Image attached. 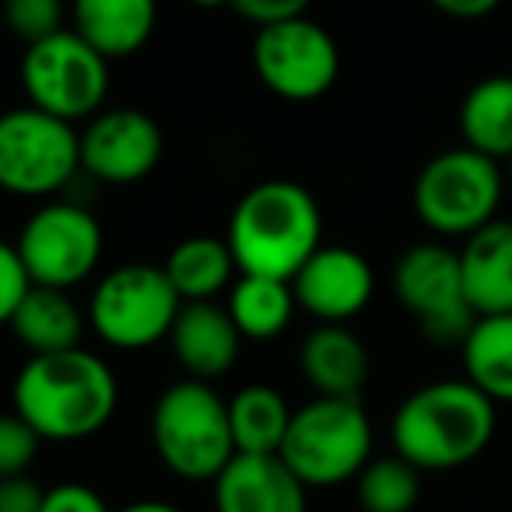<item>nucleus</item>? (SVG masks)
<instances>
[{
	"label": "nucleus",
	"mask_w": 512,
	"mask_h": 512,
	"mask_svg": "<svg viewBox=\"0 0 512 512\" xmlns=\"http://www.w3.org/2000/svg\"><path fill=\"white\" fill-rule=\"evenodd\" d=\"M11 334L22 348L39 355H60V351L81 348V334H85V313L71 292H57V288H36L25 295L18 313L11 316Z\"/></svg>",
	"instance_id": "obj_20"
},
{
	"label": "nucleus",
	"mask_w": 512,
	"mask_h": 512,
	"mask_svg": "<svg viewBox=\"0 0 512 512\" xmlns=\"http://www.w3.org/2000/svg\"><path fill=\"white\" fill-rule=\"evenodd\" d=\"M421 498V470L407 460L379 456L358 474V505L365 512H411Z\"/></svg>",
	"instance_id": "obj_26"
},
{
	"label": "nucleus",
	"mask_w": 512,
	"mask_h": 512,
	"mask_svg": "<svg viewBox=\"0 0 512 512\" xmlns=\"http://www.w3.org/2000/svg\"><path fill=\"white\" fill-rule=\"evenodd\" d=\"M165 137L151 113L134 106L102 109L81 130V169L99 183L130 186L162 162Z\"/></svg>",
	"instance_id": "obj_13"
},
{
	"label": "nucleus",
	"mask_w": 512,
	"mask_h": 512,
	"mask_svg": "<svg viewBox=\"0 0 512 512\" xmlns=\"http://www.w3.org/2000/svg\"><path fill=\"white\" fill-rule=\"evenodd\" d=\"M505 193V169L474 148L439 151L414 179V211L446 239H470L498 218Z\"/></svg>",
	"instance_id": "obj_6"
},
{
	"label": "nucleus",
	"mask_w": 512,
	"mask_h": 512,
	"mask_svg": "<svg viewBox=\"0 0 512 512\" xmlns=\"http://www.w3.org/2000/svg\"><path fill=\"white\" fill-rule=\"evenodd\" d=\"M71 18L74 32L102 60H120L137 53L151 39L158 8L151 0H78Z\"/></svg>",
	"instance_id": "obj_19"
},
{
	"label": "nucleus",
	"mask_w": 512,
	"mask_h": 512,
	"mask_svg": "<svg viewBox=\"0 0 512 512\" xmlns=\"http://www.w3.org/2000/svg\"><path fill=\"white\" fill-rule=\"evenodd\" d=\"M4 22L11 36L36 46L43 39L64 32V4L60 0H8L4 4Z\"/></svg>",
	"instance_id": "obj_27"
},
{
	"label": "nucleus",
	"mask_w": 512,
	"mask_h": 512,
	"mask_svg": "<svg viewBox=\"0 0 512 512\" xmlns=\"http://www.w3.org/2000/svg\"><path fill=\"white\" fill-rule=\"evenodd\" d=\"M39 512H113V509H109L106 498L95 488H88V484H81V481H64L46 491L43 509Z\"/></svg>",
	"instance_id": "obj_30"
},
{
	"label": "nucleus",
	"mask_w": 512,
	"mask_h": 512,
	"mask_svg": "<svg viewBox=\"0 0 512 512\" xmlns=\"http://www.w3.org/2000/svg\"><path fill=\"white\" fill-rule=\"evenodd\" d=\"M225 309L242 337H249V341H271V337L288 330L299 302H295V292L288 281L239 274L235 285L228 288Z\"/></svg>",
	"instance_id": "obj_25"
},
{
	"label": "nucleus",
	"mask_w": 512,
	"mask_h": 512,
	"mask_svg": "<svg viewBox=\"0 0 512 512\" xmlns=\"http://www.w3.org/2000/svg\"><path fill=\"white\" fill-rule=\"evenodd\" d=\"M299 369L316 397L358 400L369 383V348L348 327L320 323L299 348Z\"/></svg>",
	"instance_id": "obj_18"
},
{
	"label": "nucleus",
	"mask_w": 512,
	"mask_h": 512,
	"mask_svg": "<svg viewBox=\"0 0 512 512\" xmlns=\"http://www.w3.org/2000/svg\"><path fill=\"white\" fill-rule=\"evenodd\" d=\"M169 344L186 379L211 383L239 362L242 334L235 330L228 309L218 302H183L172 323Z\"/></svg>",
	"instance_id": "obj_16"
},
{
	"label": "nucleus",
	"mask_w": 512,
	"mask_h": 512,
	"mask_svg": "<svg viewBox=\"0 0 512 512\" xmlns=\"http://www.w3.org/2000/svg\"><path fill=\"white\" fill-rule=\"evenodd\" d=\"M435 8L449 18H460V22H477V18H488L495 11V0H435Z\"/></svg>",
	"instance_id": "obj_33"
},
{
	"label": "nucleus",
	"mask_w": 512,
	"mask_h": 512,
	"mask_svg": "<svg viewBox=\"0 0 512 512\" xmlns=\"http://www.w3.org/2000/svg\"><path fill=\"white\" fill-rule=\"evenodd\" d=\"M81 169V134L74 123L18 106L0 113V190L50 197Z\"/></svg>",
	"instance_id": "obj_8"
},
{
	"label": "nucleus",
	"mask_w": 512,
	"mask_h": 512,
	"mask_svg": "<svg viewBox=\"0 0 512 512\" xmlns=\"http://www.w3.org/2000/svg\"><path fill=\"white\" fill-rule=\"evenodd\" d=\"M505 183L512 186V158H509V162H505Z\"/></svg>",
	"instance_id": "obj_35"
},
{
	"label": "nucleus",
	"mask_w": 512,
	"mask_h": 512,
	"mask_svg": "<svg viewBox=\"0 0 512 512\" xmlns=\"http://www.w3.org/2000/svg\"><path fill=\"white\" fill-rule=\"evenodd\" d=\"M22 88L29 106L57 120H92L109 95V60H102L74 29H64L25 50Z\"/></svg>",
	"instance_id": "obj_9"
},
{
	"label": "nucleus",
	"mask_w": 512,
	"mask_h": 512,
	"mask_svg": "<svg viewBox=\"0 0 512 512\" xmlns=\"http://www.w3.org/2000/svg\"><path fill=\"white\" fill-rule=\"evenodd\" d=\"M235 453L242 456H278L292 425V407L274 386L249 383L228 400Z\"/></svg>",
	"instance_id": "obj_23"
},
{
	"label": "nucleus",
	"mask_w": 512,
	"mask_h": 512,
	"mask_svg": "<svg viewBox=\"0 0 512 512\" xmlns=\"http://www.w3.org/2000/svg\"><path fill=\"white\" fill-rule=\"evenodd\" d=\"M102 242V225L88 207L74 200H50L29 214L15 249L32 285L71 292L99 267Z\"/></svg>",
	"instance_id": "obj_10"
},
{
	"label": "nucleus",
	"mask_w": 512,
	"mask_h": 512,
	"mask_svg": "<svg viewBox=\"0 0 512 512\" xmlns=\"http://www.w3.org/2000/svg\"><path fill=\"white\" fill-rule=\"evenodd\" d=\"M253 67L267 92L288 102H313L334 88L341 74V50L337 39L306 11L271 29H256Z\"/></svg>",
	"instance_id": "obj_12"
},
{
	"label": "nucleus",
	"mask_w": 512,
	"mask_h": 512,
	"mask_svg": "<svg viewBox=\"0 0 512 512\" xmlns=\"http://www.w3.org/2000/svg\"><path fill=\"white\" fill-rule=\"evenodd\" d=\"M463 144L495 162L512 158V74H488L460 102Z\"/></svg>",
	"instance_id": "obj_22"
},
{
	"label": "nucleus",
	"mask_w": 512,
	"mask_h": 512,
	"mask_svg": "<svg viewBox=\"0 0 512 512\" xmlns=\"http://www.w3.org/2000/svg\"><path fill=\"white\" fill-rule=\"evenodd\" d=\"M151 446L183 481H218L221 470L235 460L228 400H221L211 383H172L151 407Z\"/></svg>",
	"instance_id": "obj_4"
},
{
	"label": "nucleus",
	"mask_w": 512,
	"mask_h": 512,
	"mask_svg": "<svg viewBox=\"0 0 512 512\" xmlns=\"http://www.w3.org/2000/svg\"><path fill=\"white\" fill-rule=\"evenodd\" d=\"M281 460L306 488L358 481L372 463V421L362 400L316 397L292 411Z\"/></svg>",
	"instance_id": "obj_5"
},
{
	"label": "nucleus",
	"mask_w": 512,
	"mask_h": 512,
	"mask_svg": "<svg viewBox=\"0 0 512 512\" xmlns=\"http://www.w3.org/2000/svg\"><path fill=\"white\" fill-rule=\"evenodd\" d=\"M162 271L169 274L172 288L183 302H214L221 292L235 285L232 249L218 235H190L176 242L165 256Z\"/></svg>",
	"instance_id": "obj_21"
},
{
	"label": "nucleus",
	"mask_w": 512,
	"mask_h": 512,
	"mask_svg": "<svg viewBox=\"0 0 512 512\" xmlns=\"http://www.w3.org/2000/svg\"><path fill=\"white\" fill-rule=\"evenodd\" d=\"M29 292H32V281L15 242L0 239V327H8L11 316L18 313V306H22Z\"/></svg>",
	"instance_id": "obj_29"
},
{
	"label": "nucleus",
	"mask_w": 512,
	"mask_h": 512,
	"mask_svg": "<svg viewBox=\"0 0 512 512\" xmlns=\"http://www.w3.org/2000/svg\"><path fill=\"white\" fill-rule=\"evenodd\" d=\"M309 488L281 456H242L214 481V512H309Z\"/></svg>",
	"instance_id": "obj_15"
},
{
	"label": "nucleus",
	"mask_w": 512,
	"mask_h": 512,
	"mask_svg": "<svg viewBox=\"0 0 512 512\" xmlns=\"http://www.w3.org/2000/svg\"><path fill=\"white\" fill-rule=\"evenodd\" d=\"M460 274L474 316L512 313V218H495L463 239Z\"/></svg>",
	"instance_id": "obj_17"
},
{
	"label": "nucleus",
	"mask_w": 512,
	"mask_h": 512,
	"mask_svg": "<svg viewBox=\"0 0 512 512\" xmlns=\"http://www.w3.org/2000/svg\"><path fill=\"white\" fill-rule=\"evenodd\" d=\"M323 211L295 179H264L249 186L228 218L225 242L239 274L288 281L323 246Z\"/></svg>",
	"instance_id": "obj_2"
},
{
	"label": "nucleus",
	"mask_w": 512,
	"mask_h": 512,
	"mask_svg": "<svg viewBox=\"0 0 512 512\" xmlns=\"http://www.w3.org/2000/svg\"><path fill=\"white\" fill-rule=\"evenodd\" d=\"M393 292L435 344L460 348L477 320L463 292L460 253L442 242H418L400 253L393 267Z\"/></svg>",
	"instance_id": "obj_11"
},
{
	"label": "nucleus",
	"mask_w": 512,
	"mask_h": 512,
	"mask_svg": "<svg viewBox=\"0 0 512 512\" xmlns=\"http://www.w3.org/2000/svg\"><path fill=\"white\" fill-rule=\"evenodd\" d=\"M116 512H183V509L172 505V502H162V498H141V502H130Z\"/></svg>",
	"instance_id": "obj_34"
},
{
	"label": "nucleus",
	"mask_w": 512,
	"mask_h": 512,
	"mask_svg": "<svg viewBox=\"0 0 512 512\" xmlns=\"http://www.w3.org/2000/svg\"><path fill=\"white\" fill-rule=\"evenodd\" d=\"M295 302L320 323L344 327L355 320L376 292L372 264L351 246H320L292 278Z\"/></svg>",
	"instance_id": "obj_14"
},
{
	"label": "nucleus",
	"mask_w": 512,
	"mask_h": 512,
	"mask_svg": "<svg viewBox=\"0 0 512 512\" xmlns=\"http://www.w3.org/2000/svg\"><path fill=\"white\" fill-rule=\"evenodd\" d=\"M179 309L183 299L162 267L123 264L99 278L88 299V323L109 348L144 351L172 334Z\"/></svg>",
	"instance_id": "obj_7"
},
{
	"label": "nucleus",
	"mask_w": 512,
	"mask_h": 512,
	"mask_svg": "<svg viewBox=\"0 0 512 512\" xmlns=\"http://www.w3.org/2000/svg\"><path fill=\"white\" fill-rule=\"evenodd\" d=\"M11 400L15 414L39 439L78 442L113 421L120 386L95 351L74 348L29 358L15 376Z\"/></svg>",
	"instance_id": "obj_1"
},
{
	"label": "nucleus",
	"mask_w": 512,
	"mask_h": 512,
	"mask_svg": "<svg viewBox=\"0 0 512 512\" xmlns=\"http://www.w3.org/2000/svg\"><path fill=\"white\" fill-rule=\"evenodd\" d=\"M46 491L29 474L0 481V512H39Z\"/></svg>",
	"instance_id": "obj_32"
},
{
	"label": "nucleus",
	"mask_w": 512,
	"mask_h": 512,
	"mask_svg": "<svg viewBox=\"0 0 512 512\" xmlns=\"http://www.w3.org/2000/svg\"><path fill=\"white\" fill-rule=\"evenodd\" d=\"M495 404L467 379H435L400 400L390 439L400 460L418 470H456L495 439Z\"/></svg>",
	"instance_id": "obj_3"
},
{
	"label": "nucleus",
	"mask_w": 512,
	"mask_h": 512,
	"mask_svg": "<svg viewBox=\"0 0 512 512\" xmlns=\"http://www.w3.org/2000/svg\"><path fill=\"white\" fill-rule=\"evenodd\" d=\"M463 372L474 390L491 404H512V313L477 316L470 334L460 344Z\"/></svg>",
	"instance_id": "obj_24"
},
{
	"label": "nucleus",
	"mask_w": 512,
	"mask_h": 512,
	"mask_svg": "<svg viewBox=\"0 0 512 512\" xmlns=\"http://www.w3.org/2000/svg\"><path fill=\"white\" fill-rule=\"evenodd\" d=\"M39 435L15 411L0 414V481L29 474L39 456Z\"/></svg>",
	"instance_id": "obj_28"
},
{
	"label": "nucleus",
	"mask_w": 512,
	"mask_h": 512,
	"mask_svg": "<svg viewBox=\"0 0 512 512\" xmlns=\"http://www.w3.org/2000/svg\"><path fill=\"white\" fill-rule=\"evenodd\" d=\"M232 8H235V15L253 22L256 29H271V25H281V22H288V18L306 15V4H302V0H235Z\"/></svg>",
	"instance_id": "obj_31"
}]
</instances>
